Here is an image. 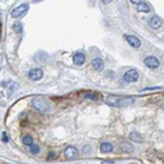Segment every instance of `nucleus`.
<instances>
[{
    "label": "nucleus",
    "instance_id": "obj_19",
    "mask_svg": "<svg viewBox=\"0 0 164 164\" xmlns=\"http://www.w3.org/2000/svg\"><path fill=\"white\" fill-rule=\"evenodd\" d=\"M29 148H30V152L31 154H36L37 155V154L40 152V146H38V144H31Z\"/></svg>",
    "mask_w": 164,
    "mask_h": 164
},
{
    "label": "nucleus",
    "instance_id": "obj_11",
    "mask_svg": "<svg viewBox=\"0 0 164 164\" xmlns=\"http://www.w3.org/2000/svg\"><path fill=\"white\" fill-rule=\"evenodd\" d=\"M91 65L93 67V70H96V71H101L104 68V62H103V59H100V58H94Z\"/></svg>",
    "mask_w": 164,
    "mask_h": 164
},
{
    "label": "nucleus",
    "instance_id": "obj_2",
    "mask_svg": "<svg viewBox=\"0 0 164 164\" xmlns=\"http://www.w3.org/2000/svg\"><path fill=\"white\" fill-rule=\"evenodd\" d=\"M28 9H29V4H20L18 7H16L13 11H12V13H11V16L12 17H15V18H18V17H21V16H24L25 13L28 12Z\"/></svg>",
    "mask_w": 164,
    "mask_h": 164
},
{
    "label": "nucleus",
    "instance_id": "obj_15",
    "mask_svg": "<svg viewBox=\"0 0 164 164\" xmlns=\"http://www.w3.org/2000/svg\"><path fill=\"white\" fill-rule=\"evenodd\" d=\"M133 103H134L133 99H121L119 100V103H118V106H126V105H130Z\"/></svg>",
    "mask_w": 164,
    "mask_h": 164
},
{
    "label": "nucleus",
    "instance_id": "obj_6",
    "mask_svg": "<svg viewBox=\"0 0 164 164\" xmlns=\"http://www.w3.org/2000/svg\"><path fill=\"white\" fill-rule=\"evenodd\" d=\"M63 154H65V156L67 159H75V157L78 156V150L74 146H67L65 148V151H63Z\"/></svg>",
    "mask_w": 164,
    "mask_h": 164
},
{
    "label": "nucleus",
    "instance_id": "obj_21",
    "mask_svg": "<svg viewBox=\"0 0 164 164\" xmlns=\"http://www.w3.org/2000/svg\"><path fill=\"white\" fill-rule=\"evenodd\" d=\"M152 89H160V87H150V88H146V89H143V91L146 92V91H152Z\"/></svg>",
    "mask_w": 164,
    "mask_h": 164
},
{
    "label": "nucleus",
    "instance_id": "obj_14",
    "mask_svg": "<svg viewBox=\"0 0 164 164\" xmlns=\"http://www.w3.org/2000/svg\"><path fill=\"white\" fill-rule=\"evenodd\" d=\"M22 143L25 144V146H31V144H34V139L31 138L30 135H25L24 138H22Z\"/></svg>",
    "mask_w": 164,
    "mask_h": 164
},
{
    "label": "nucleus",
    "instance_id": "obj_7",
    "mask_svg": "<svg viewBox=\"0 0 164 164\" xmlns=\"http://www.w3.org/2000/svg\"><path fill=\"white\" fill-rule=\"evenodd\" d=\"M125 40L129 42L130 46H133V47H135V49L141 47V41H139V38H137L135 36H129V34H126V36H125Z\"/></svg>",
    "mask_w": 164,
    "mask_h": 164
},
{
    "label": "nucleus",
    "instance_id": "obj_8",
    "mask_svg": "<svg viewBox=\"0 0 164 164\" xmlns=\"http://www.w3.org/2000/svg\"><path fill=\"white\" fill-rule=\"evenodd\" d=\"M119 99L118 96H116V94H109V96H106L105 99V103L110 105V106H118V103H119Z\"/></svg>",
    "mask_w": 164,
    "mask_h": 164
},
{
    "label": "nucleus",
    "instance_id": "obj_16",
    "mask_svg": "<svg viewBox=\"0 0 164 164\" xmlns=\"http://www.w3.org/2000/svg\"><path fill=\"white\" fill-rule=\"evenodd\" d=\"M13 30L16 31L17 34H22V31H24V29H22V25H21L20 22H16V24H13Z\"/></svg>",
    "mask_w": 164,
    "mask_h": 164
},
{
    "label": "nucleus",
    "instance_id": "obj_5",
    "mask_svg": "<svg viewBox=\"0 0 164 164\" xmlns=\"http://www.w3.org/2000/svg\"><path fill=\"white\" fill-rule=\"evenodd\" d=\"M28 76L31 80H41L43 76V71L41 68H31V70L28 72Z\"/></svg>",
    "mask_w": 164,
    "mask_h": 164
},
{
    "label": "nucleus",
    "instance_id": "obj_10",
    "mask_svg": "<svg viewBox=\"0 0 164 164\" xmlns=\"http://www.w3.org/2000/svg\"><path fill=\"white\" fill-rule=\"evenodd\" d=\"M84 62H85V55L83 53H76V54L74 55V63L76 66L84 65Z\"/></svg>",
    "mask_w": 164,
    "mask_h": 164
},
{
    "label": "nucleus",
    "instance_id": "obj_1",
    "mask_svg": "<svg viewBox=\"0 0 164 164\" xmlns=\"http://www.w3.org/2000/svg\"><path fill=\"white\" fill-rule=\"evenodd\" d=\"M31 104H33L34 106V109L36 110H38V112H47L49 108H50V104L46 99H43V97H36L33 99V101H31Z\"/></svg>",
    "mask_w": 164,
    "mask_h": 164
},
{
    "label": "nucleus",
    "instance_id": "obj_4",
    "mask_svg": "<svg viewBox=\"0 0 164 164\" xmlns=\"http://www.w3.org/2000/svg\"><path fill=\"white\" fill-rule=\"evenodd\" d=\"M143 62H144V66H147L148 68H151V70H155V68H157L160 66V62L156 56H147V58H144Z\"/></svg>",
    "mask_w": 164,
    "mask_h": 164
},
{
    "label": "nucleus",
    "instance_id": "obj_13",
    "mask_svg": "<svg viewBox=\"0 0 164 164\" xmlns=\"http://www.w3.org/2000/svg\"><path fill=\"white\" fill-rule=\"evenodd\" d=\"M137 9L139 11V12H150V11H151L150 5H148L146 2H143V3H141L139 5H137Z\"/></svg>",
    "mask_w": 164,
    "mask_h": 164
},
{
    "label": "nucleus",
    "instance_id": "obj_17",
    "mask_svg": "<svg viewBox=\"0 0 164 164\" xmlns=\"http://www.w3.org/2000/svg\"><path fill=\"white\" fill-rule=\"evenodd\" d=\"M85 99H91V100H99V94L94 93V92H87L84 93Z\"/></svg>",
    "mask_w": 164,
    "mask_h": 164
},
{
    "label": "nucleus",
    "instance_id": "obj_23",
    "mask_svg": "<svg viewBox=\"0 0 164 164\" xmlns=\"http://www.w3.org/2000/svg\"><path fill=\"white\" fill-rule=\"evenodd\" d=\"M54 155H55L54 152H50V154H49V160H50V159H53V157H54Z\"/></svg>",
    "mask_w": 164,
    "mask_h": 164
},
{
    "label": "nucleus",
    "instance_id": "obj_22",
    "mask_svg": "<svg viewBox=\"0 0 164 164\" xmlns=\"http://www.w3.org/2000/svg\"><path fill=\"white\" fill-rule=\"evenodd\" d=\"M103 164H114V163H113L112 160H104V162H103Z\"/></svg>",
    "mask_w": 164,
    "mask_h": 164
},
{
    "label": "nucleus",
    "instance_id": "obj_18",
    "mask_svg": "<svg viewBox=\"0 0 164 164\" xmlns=\"http://www.w3.org/2000/svg\"><path fill=\"white\" fill-rule=\"evenodd\" d=\"M130 139H133V141H135V142H142V141H143L142 137H141L139 134H137V133H131V134H130Z\"/></svg>",
    "mask_w": 164,
    "mask_h": 164
},
{
    "label": "nucleus",
    "instance_id": "obj_12",
    "mask_svg": "<svg viewBox=\"0 0 164 164\" xmlns=\"http://www.w3.org/2000/svg\"><path fill=\"white\" fill-rule=\"evenodd\" d=\"M100 150H101V152H104V154L110 152V151H113V144L104 142V143H101V146H100Z\"/></svg>",
    "mask_w": 164,
    "mask_h": 164
},
{
    "label": "nucleus",
    "instance_id": "obj_9",
    "mask_svg": "<svg viewBox=\"0 0 164 164\" xmlns=\"http://www.w3.org/2000/svg\"><path fill=\"white\" fill-rule=\"evenodd\" d=\"M150 27L152 28V29H159L160 28V25H162V20H160V17L159 16H152L150 18Z\"/></svg>",
    "mask_w": 164,
    "mask_h": 164
},
{
    "label": "nucleus",
    "instance_id": "obj_20",
    "mask_svg": "<svg viewBox=\"0 0 164 164\" xmlns=\"http://www.w3.org/2000/svg\"><path fill=\"white\" fill-rule=\"evenodd\" d=\"M2 141H3V142H8V135H7V133H3V134H2Z\"/></svg>",
    "mask_w": 164,
    "mask_h": 164
},
{
    "label": "nucleus",
    "instance_id": "obj_3",
    "mask_svg": "<svg viewBox=\"0 0 164 164\" xmlns=\"http://www.w3.org/2000/svg\"><path fill=\"white\" fill-rule=\"evenodd\" d=\"M138 78H139V74H138V71L134 70V68H131V70L126 71L125 75H123L125 81H128V83H134V81L138 80Z\"/></svg>",
    "mask_w": 164,
    "mask_h": 164
}]
</instances>
